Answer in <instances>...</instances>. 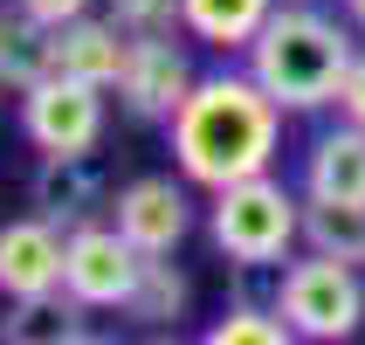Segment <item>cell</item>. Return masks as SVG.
<instances>
[{"label":"cell","instance_id":"obj_1","mask_svg":"<svg viewBox=\"0 0 365 345\" xmlns=\"http://www.w3.org/2000/svg\"><path fill=\"white\" fill-rule=\"evenodd\" d=\"M165 139H173V166L193 186L214 194L227 180H248V173L276 166L283 104L269 97L248 69H214V76H193L186 104L165 118Z\"/></svg>","mask_w":365,"mask_h":345},{"label":"cell","instance_id":"obj_2","mask_svg":"<svg viewBox=\"0 0 365 345\" xmlns=\"http://www.w3.org/2000/svg\"><path fill=\"white\" fill-rule=\"evenodd\" d=\"M242 56H248V76L262 83L283 111H324V104H338V83H345L359 49L317 7H276Z\"/></svg>","mask_w":365,"mask_h":345},{"label":"cell","instance_id":"obj_3","mask_svg":"<svg viewBox=\"0 0 365 345\" xmlns=\"http://www.w3.org/2000/svg\"><path fill=\"white\" fill-rule=\"evenodd\" d=\"M207 235L235 269H283V256L304 242V201L269 173L227 180L207 201Z\"/></svg>","mask_w":365,"mask_h":345},{"label":"cell","instance_id":"obj_4","mask_svg":"<svg viewBox=\"0 0 365 345\" xmlns=\"http://www.w3.org/2000/svg\"><path fill=\"white\" fill-rule=\"evenodd\" d=\"M276 311L289 318V331L310 345H338L365 325V276L359 263H338V256H317L310 249L304 263H289L276 276Z\"/></svg>","mask_w":365,"mask_h":345},{"label":"cell","instance_id":"obj_5","mask_svg":"<svg viewBox=\"0 0 365 345\" xmlns=\"http://www.w3.org/2000/svg\"><path fill=\"white\" fill-rule=\"evenodd\" d=\"M21 139L41 159H90L103 145V90L83 76H41L35 90H21Z\"/></svg>","mask_w":365,"mask_h":345},{"label":"cell","instance_id":"obj_6","mask_svg":"<svg viewBox=\"0 0 365 345\" xmlns=\"http://www.w3.org/2000/svg\"><path fill=\"white\" fill-rule=\"evenodd\" d=\"M138 269H145V249L118 221H76L62 242V290L83 311H124Z\"/></svg>","mask_w":365,"mask_h":345},{"label":"cell","instance_id":"obj_7","mask_svg":"<svg viewBox=\"0 0 365 345\" xmlns=\"http://www.w3.org/2000/svg\"><path fill=\"white\" fill-rule=\"evenodd\" d=\"M110 90H118L124 118L165 124V118L186 104V90H193V62H186L180 35H131L124 69H118V83H110Z\"/></svg>","mask_w":365,"mask_h":345},{"label":"cell","instance_id":"obj_8","mask_svg":"<svg viewBox=\"0 0 365 345\" xmlns=\"http://www.w3.org/2000/svg\"><path fill=\"white\" fill-rule=\"evenodd\" d=\"M186 173H145V180L118 186V201H110V221L145 249V256H173L186 242V228H193V201H186Z\"/></svg>","mask_w":365,"mask_h":345},{"label":"cell","instance_id":"obj_9","mask_svg":"<svg viewBox=\"0 0 365 345\" xmlns=\"http://www.w3.org/2000/svg\"><path fill=\"white\" fill-rule=\"evenodd\" d=\"M62 242H69V228H56L48 214L7 221L0 228V297L7 304H28V297L62 290Z\"/></svg>","mask_w":365,"mask_h":345},{"label":"cell","instance_id":"obj_10","mask_svg":"<svg viewBox=\"0 0 365 345\" xmlns=\"http://www.w3.org/2000/svg\"><path fill=\"white\" fill-rule=\"evenodd\" d=\"M124 49H131V35H124L110 14H76V21H62V28H56V69H62V76L97 83V90L118 83Z\"/></svg>","mask_w":365,"mask_h":345},{"label":"cell","instance_id":"obj_11","mask_svg":"<svg viewBox=\"0 0 365 345\" xmlns=\"http://www.w3.org/2000/svg\"><path fill=\"white\" fill-rule=\"evenodd\" d=\"M304 194L365 201V124L338 118L331 131H317V145L304 152Z\"/></svg>","mask_w":365,"mask_h":345},{"label":"cell","instance_id":"obj_12","mask_svg":"<svg viewBox=\"0 0 365 345\" xmlns=\"http://www.w3.org/2000/svg\"><path fill=\"white\" fill-rule=\"evenodd\" d=\"M41 76H56V28L35 21L21 0H0V83H7V97L35 90Z\"/></svg>","mask_w":365,"mask_h":345},{"label":"cell","instance_id":"obj_13","mask_svg":"<svg viewBox=\"0 0 365 345\" xmlns=\"http://www.w3.org/2000/svg\"><path fill=\"white\" fill-rule=\"evenodd\" d=\"M35 214H48L56 228H76V221H97L103 207V173L90 159H41L35 173Z\"/></svg>","mask_w":365,"mask_h":345},{"label":"cell","instance_id":"obj_14","mask_svg":"<svg viewBox=\"0 0 365 345\" xmlns=\"http://www.w3.org/2000/svg\"><path fill=\"white\" fill-rule=\"evenodd\" d=\"M269 14H276V0H186V35H200L221 56H242Z\"/></svg>","mask_w":365,"mask_h":345},{"label":"cell","instance_id":"obj_15","mask_svg":"<svg viewBox=\"0 0 365 345\" xmlns=\"http://www.w3.org/2000/svg\"><path fill=\"white\" fill-rule=\"evenodd\" d=\"M304 242L317 256H338V263L365 269V201H324V194H304Z\"/></svg>","mask_w":365,"mask_h":345},{"label":"cell","instance_id":"obj_16","mask_svg":"<svg viewBox=\"0 0 365 345\" xmlns=\"http://www.w3.org/2000/svg\"><path fill=\"white\" fill-rule=\"evenodd\" d=\"M7 339L14 345H76V339H90V325H83V304L69 297V290H48V297L14 304Z\"/></svg>","mask_w":365,"mask_h":345},{"label":"cell","instance_id":"obj_17","mask_svg":"<svg viewBox=\"0 0 365 345\" xmlns=\"http://www.w3.org/2000/svg\"><path fill=\"white\" fill-rule=\"evenodd\" d=\"M186 297H193L186 269L165 263V256H145L138 284L124 297V318H131V325H173V318H186Z\"/></svg>","mask_w":365,"mask_h":345},{"label":"cell","instance_id":"obj_18","mask_svg":"<svg viewBox=\"0 0 365 345\" xmlns=\"http://www.w3.org/2000/svg\"><path fill=\"white\" fill-rule=\"evenodd\" d=\"M297 331H289L283 311H262V304H235L227 318H214L207 325V345H289Z\"/></svg>","mask_w":365,"mask_h":345},{"label":"cell","instance_id":"obj_19","mask_svg":"<svg viewBox=\"0 0 365 345\" xmlns=\"http://www.w3.org/2000/svg\"><path fill=\"white\" fill-rule=\"evenodd\" d=\"M103 14L124 35H180L186 28V0H103Z\"/></svg>","mask_w":365,"mask_h":345},{"label":"cell","instance_id":"obj_20","mask_svg":"<svg viewBox=\"0 0 365 345\" xmlns=\"http://www.w3.org/2000/svg\"><path fill=\"white\" fill-rule=\"evenodd\" d=\"M338 118H351V124H365V56H351V69H345V83H338Z\"/></svg>","mask_w":365,"mask_h":345},{"label":"cell","instance_id":"obj_21","mask_svg":"<svg viewBox=\"0 0 365 345\" xmlns=\"http://www.w3.org/2000/svg\"><path fill=\"white\" fill-rule=\"evenodd\" d=\"M35 21H48V28H62V21H76V14H97V0H21Z\"/></svg>","mask_w":365,"mask_h":345},{"label":"cell","instance_id":"obj_22","mask_svg":"<svg viewBox=\"0 0 365 345\" xmlns=\"http://www.w3.org/2000/svg\"><path fill=\"white\" fill-rule=\"evenodd\" d=\"M345 14H351V28H365V0H345Z\"/></svg>","mask_w":365,"mask_h":345},{"label":"cell","instance_id":"obj_23","mask_svg":"<svg viewBox=\"0 0 365 345\" xmlns=\"http://www.w3.org/2000/svg\"><path fill=\"white\" fill-rule=\"evenodd\" d=\"M0 104H7V83H0Z\"/></svg>","mask_w":365,"mask_h":345}]
</instances>
